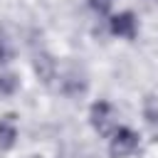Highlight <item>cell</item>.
<instances>
[{"label":"cell","mask_w":158,"mask_h":158,"mask_svg":"<svg viewBox=\"0 0 158 158\" xmlns=\"http://www.w3.org/2000/svg\"><path fill=\"white\" fill-rule=\"evenodd\" d=\"M15 141H17V123H15V116L7 114L0 118V148L7 151L15 146Z\"/></svg>","instance_id":"4"},{"label":"cell","mask_w":158,"mask_h":158,"mask_svg":"<svg viewBox=\"0 0 158 158\" xmlns=\"http://www.w3.org/2000/svg\"><path fill=\"white\" fill-rule=\"evenodd\" d=\"M138 148V136L126 128V126H116V131L111 133L109 138V151L114 158H123V156H131L133 151Z\"/></svg>","instance_id":"2"},{"label":"cell","mask_w":158,"mask_h":158,"mask_svg":"<svg viewBox=\"0 0 158 158\" xmlns=\"http://www.w3.org/2000/svg\"><path fill=\"white\" fill-rule=\"evenodd\" d=\"M89 118H91V126H94L101 136H111V133L116 131V111H114V106H111L109 101H96V104L91 106Z\"/></svg>","instance_id":"1"},{"label":"cell","mask_w":158,"mask_h":158,"mask_svg":"<svg viewBox=\"0 0 158 158\" xmlns=\"http://www.w3.org/2000/svg\"><path fill=\"white\" fill-rule=\"evenodd\" d=\"M109 30L111 35L116 37H123V40H133L136 32H138V22L133 17V12H118L109 20Z\"/></svg>","instance_id":"3"},{"label":"cell","mask_w":158,"mask_h":158,"mask_svg":"<svg viewBox=\"0 0 158 158\" xmlns=\"http://www.w3.org/2000/svg\"><path fill=\"white\" fill-rule=\"evenodd\" d=\"M89 5H91V10H96V12H106V10L114 5V0H89Z\"/></svg>","instance_id":"6"},{"label":"cell","mask_w":158,"mask_h":158,"mask_svg":"<svg viewBox=\"0 0 158 158\" xmlns=\"http://www.w3.org/2000/svg\"><path fill=\"white\" fill-rule=\"evenodd\" d=\"M17 89V77L15 74H0V94H12Z\"/></svg>","instance_id":"5"},{"label":"cell","mask_w":158,"mask_h":158,"mask_svg":"<svg viewBox=\"0 0 158 158\" xmlns=\"http://www.w3.org/2000/svg\"><path fill=\"white\" fill-rule=\"evenodd\" d=\"M7 57H10V52H7V47H5V42L0 40V62H5Z\"/></svg>","instance_id":"7"}]
</instances>
